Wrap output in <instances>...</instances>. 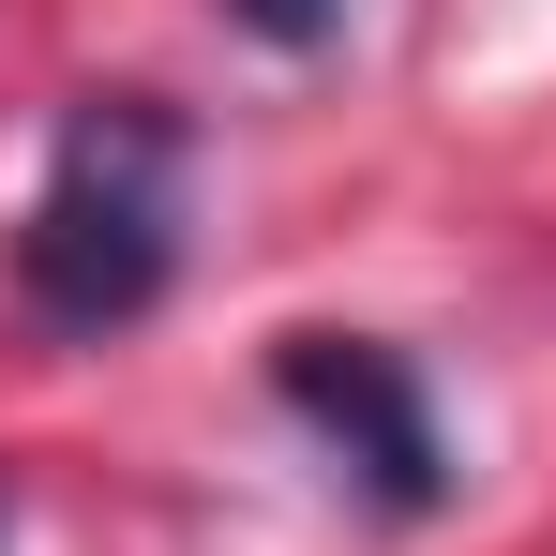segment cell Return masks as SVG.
Instances as JSON below:
<instances>
[{"mask_svg": "<svg viewBox=\"0 0 556 556\" xmlns=\"http://www.w3.org/2000/svg\"><path fill=\"white\" fill-rule=\"evenodd\" d=\"M0 527H15V511H0Z\"/></svg>", "mask_w": 556, "mask_h": 556, "instance_id": "cell-4", "label": "cell"}, {"mask_svg": "<svg viewBox=\"0 0 556 556\" xmlns=\"http://www.w3.org/2000/svg\"><path fill=\"white\" fill-rule=\"evenodd\" d=\"M166 271H181V121L151 91H91L15 226V301L46 331H121L166 301Z\"/></svg>", "mask_w": 556, "mask_h": 556, "instance_id": "cell-1", "label": "cell"}, {"mask_svg": "<svg viewBox=\"0 0 556 556\" xmlns=\"http://www.w3.org/2000/svg\"><path fill=\"white\" fill-rule=\"evenodd\" d=\"M271 391H286L346 466H362V496L391 511V527H421V511L452 496L437 406H421V376L391 362V346H362V331H286V346H271Z\"/></svg>", "mask_w": 556, "mask_h": 556, "instance_id": "cell-2", "label": "cell"}, {"mask_svg": "<svg viewBox=\"0 0 556 556\" xmlns=\"http://www.w3.org/2000/svg\"><path fill=\"white\" fill-rule=\"evenodd\" d=\"M226 15H241L256 46H286V61H316V46L346 30V0H226Z\"/></svg>", "mask_w": 556, "mask_h": 556, "instance_id": "cell-3", "label": "cell"}]
</instances>
